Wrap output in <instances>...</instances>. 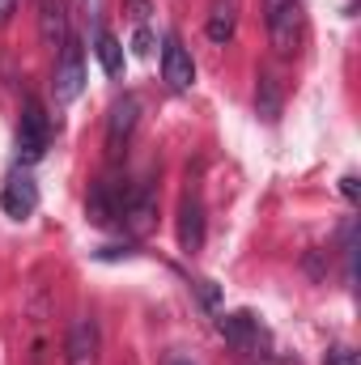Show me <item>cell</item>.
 <instances>
[{"instance_id": "cell-6", "label": "cell", "mask_w": 361, "mask_h": 365, "mask_svg": "<svg viewBox=\"0 0 361 365\" xmlns=\"http://www.w3.org/2000/svg\"><path fill=\"white\" fill-rule=\"evenodd\" d=\"M0 208H4V217H13V221H26V217L39 208V182L30 179L26 170L9 175L4 191H0Z\"/></svg>"}, {"instance_id": "cell-15", "label": "cell", "mask_w": 361, "mask_h": 365, "mask_svg": "<svg viewBox=\"0 0 361 365\" xmlns=\"http://www.w3.org/2000/svg\"><path fill=\"white\" fill-rule=\"evenodd\" d=\"M255 106H260V115H264L268 123L280 115V86H276V77H272V73L260 77V98H255Z\"/></svg>"}, {"instance_id": "cell-2", "label": "cell", "mask_w": 361, "mask_h": 365, "mask_svg": "<svg viewBox=\"0 0 361 365\" xmlns=\"http://www.w3.org/2000/svg\"><path fill=\"white\" fill-rule=\"evenodd\" d=\"M81 90H86V51H81L77 38H68V43L60 47V60H56L51 93H56V102H73Z\"/></svg>"}, {"instance_id": "cell-17", "label": "cell", "mask_w": 361, "mask_h": 365, "mask_svg": "<svg viewBox=\"0 0 361 365\" xmlns=\"http://www.w3.org/2000/svg\"><path fill=\"white\" fill-rule=\"evenodd\" d=\"M149 47H153V34H149V30H141V34H136V51H141V56H149Z\"/></svg>"}, {"instance_id": "cell-19", "label": "cell", "mask_w": 361, "mask_h": 365, "mask_svg": "<svg viewBox=\"0 0 361 365\" xmlns=\"http://www.w3.org/2000/svg\"><path fill=\"white\" fill-rule=\"evenodd\" d=\"M340 191H345V195H349V200H357V179H353V175H349V179H345V187H340Z\"/></svg>"}, {"instance_id": "cell-5", "label": "cell", "mask_w": 361, "mask_h": 365, "mask_svg": "<svg viewBox=\"0 0 361 365\" xmlns=\"http://www.w3.org/2000/svg\"><path fill=\"white\" fill-rule=\"evenodd\" d=\"M162 77H166V86L171 90H191V81H195V64H191V51L183 47L179 34H166L162 38Z\"/></svg>"}, {"instance_id": "cell-7", "label": "cell", "mask_w": 361, "mask_h": 365, "mask_svg": "<svg viewBox=\"0 0 361 365\" xmlns=\"http://www.w3.org/2000/svg\"><path fill=\"white\" fill-rule=\"evenodd\" d=\"M128 191L132 187H115V182H98L86 200V217L93 225H115L123 217V204H128Z\"/></svg>"}, {"instance_id": "cell-18", "label": "cell", "mask_w": 361, "mask_h": 365, "mask_svg": "<svg viewBox=\"0 0 361 365\" xmlns=\"http://www.w3.org/2000/svg\"><path fill=\"white\" fill-rule=\"evenodd\" d=\"M13 9H17V0H0V26L13 17Z\"/></svg>"}, {"instance_id": "cell-3", "label": "cell", "mask_w": 361, "mask_h": 365, "mask_svg": "<svg viewBox=\"0 0 361 365\" xmlns=\"http://www.w3.org/2000/svg\"><path fill=\"white\" fill-rule=\"evenodd\" d=\"M302 34V4L298 0H268V38L276 56H293Z\"/></svg>"}, {"instance_id": "cell-21", "label": "cell", "mask_w": 361, "mask_h": 365, "mask_svg": "<svg viewBox=\"0 0 361 365\" xmlns=\"http://www.w3.org/2000/svg\"><path fill=\"white\" fill-rule=\"evenodd\" d=\"M175 365H191V361H175Z\"/></svg>"}, {"instance_id": "cell-1", "label": "cell", "mask_w": 361, "mask_h": 365, "mask_svg": "<svg viewBox=\"0 0 361 365\" xmlns=\"http://www.w3.org/2000/svg\"><path fill=\"white\" fill-rule=\"evenodd\" d=\"M47 145H51V119H47L39 98H26L21 123H17V153H21V162H39L47 153Z\"/></svg>"}, {"instance_id": "cell-13", "label": "cell", "mask_w": 361, "mask_h": 365, "mask_svg": "<svg viewBox=\"0 0 361 365\" xmlns=\"http://www.w3.org/2000/svg\"><path fill=\"white\" fill-rule=\"evenodd\" d=\"M204 30H208V38L217 47H225L234 38V30H238V0H217L213 13H208V21H204Z\"/></svg>"}, {"instance_id": "cell-10", "label": "cell", "mask_w": 361, "mask_h": 365, "mask_svg": "<svg viewBox=\"0 0 361 365\" xmlns=\"http://www.w3.org/2000/svg\"><path fill=\"white\" fill-rule=\"evenodd\" d=\"M39 38L43 47L60 51L68 43V13H64V0H39Z\"/></svg>"}, {"instance_id": "cell-9", "label": "cell", "mask_w": 361, "mask_h": 365, "mask_svg": "<svg viewBox=\"0 0 361 365\" xmlns=\"http://www.w3.org/2000/svg\"><path fill=\"white\" fill-rule=\"evenodd\" d=\"M153 212H158V195H153L149 182H141V187L128 191V204H123V217H119V221H123L132 234H145V230L153 225Z\"/></svg>"}, {"instance_id": "cell-8", "label": "cell", "mask_w": 361, "mask_h": 365, "mask_svg": "<svg viewBox=\"0 0 361 365\" xmlns=\"http://www.w3.org/2000/svg\"><path fill=\"white\" fill-rule=\"evenodd\" d=\"M98 349H102L98 323H93V319H77L73 331H68V344H64L68 365H98Z\"/></svg>"}, {"instance_id": "cell-20", "label": "cell", "mask_w": 361, "mask_h": 365, "mask_svg": "<svg viewBox=\"0 0 361 365\" xmlns=\"http://www.w3.org/2000/svg\"><path fill=\"white\" fill-rule=\"evenodd\" d=\"M327 365H353V361H349V353H345V349H336V357H327Z\"/></svg>"}, {"instance_id": "cell-4", "label": "cell", "mask_w": 361, "mask_h": 365, "mask_svg": "<svg viewBox=\"0 0 361 365\" xmlns=\"http://www.w3.org/2000/svg\"><path fill=\"white\" fill-rule=\"evenodd\" d=\"M136 123H141V98H136V93H123V98L111 106V115H106V149H111V158L123 153V145L132 140Z\"/></svg>"}, {"instance_id": "cell-14", "label": "cell", "mask_w": 361, "mask_h": 365, "mask_svg": "<svg viewBox=\"0 0 361 365\" xmlns=\"http://www.w3.org/2000/svg\"><path fill=\"white\" fill-rule=\"evenodd\" d=\"M93 56H98V64H102L106 77H119V73H123V47H119V38H115L111 30H102V26H93Z\"/></svg>"}, {"instance_id": "cell-11", "label": "cell", "mask_w": 361, "mask_h": 365, "mask_svg": "<svg viewBox=\"0 0 361 365\" xmlns=\"http://www.w3.org/2000/svg\"><path fill=\"white\" fill-rule=\"evenodd\" d=\"M179 247L187 255H195L204 247V204L195 195H183L179 204Z\"/></svg>"}, {"instance_id": "cell-16", "label": "cell", "mask_w": 361, "mask_h": 365, "mask_svg": "<svg viewBox=\"0 0 361 365\" xmlns=\"http://www.w3.org/2000/svg\"><path fill=\"white\" fill-rule=\"evenodd\" d=\"M128 13H132V21H149V13H153V0H128Z\"/></svg>"}, {"instance_id": "cell-12", "label": "cell", "mask_w": 361, "mask_h": 365, "mask_svg": "<svg viewBox=\"0 0 361 365\" xmlns=\"http://www.w3.org/2000/svg\"><path fill=\"white\" fill-rule=\"evenodd\" d=\"M221 336H225L238 353H251V349H260V340H264L260 319H255V314H247V310L225 314V319H221Z\"/></svg>"}]
</instances>
